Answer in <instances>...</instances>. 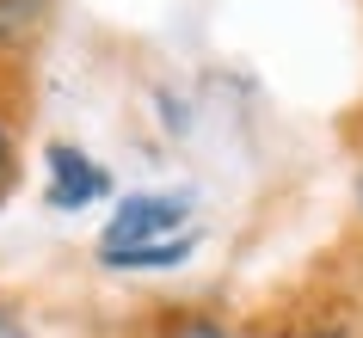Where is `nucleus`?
Listing matches in <instances>:
<instances>
[{
	"instance_id": "obj_7",
	"label": "nucleus",
	"mask_w": 363,
	"mask_h": 338,
	"mask_svg": "<svg viewBox=\"0 0 363 338\" xmlns=\"http://www.w3.org/2000/svg\"><path fill=\"white\" fill-rule=\"evenodd\" d=\"M314 338H345V332H314Z\"/></svg>"
},
{
	"instance_id": "obj_1",
	"label": "nucleus",
	"mask_w": 363,
	"mask_h": 338,
	"mask_svg": "<svg viewBox=\"0 0 363 338\" xmlns=\"http://www.w3.org/2000/svg\"><path fill=\"white\" fill-rule=\"evenodd\" d=\"M185 197H123L111 222H105V240H99V259L111 252H135V246H160L179 240V222H185Z\"/></svg>"
},
{
	"instance_id": "obj_5",
	"label": "nucleus",
	"mask_w": 363,
	"mask_h": 338,
	"mask_svg": "<svg viewBox=\"0 0 363 338\" xmlns=\"http://www.w3.org/2000/svg\"><path fill=\"white\" fill-rule=\"evenodd\" d=\"M0 338H25V326H19L13 314H6V308H0Z\"/></svg>"
},
{
	"instance_id": "obj_2",
	"label": "nucleus",
	"mask_w": 363,
	"mask_h": 338,
	"mask_svg": "<svg viewBox=\"0 0 363 338\" xmlns=\"http://www.w3.org/2000/svg\"><path fill=\"white\" fill-rule=\"evenodd\" d=\"M105 167H93L80 148H68V142H56L50 148V203L56 209H86L93 197H105Z\"/></svg>"
},
{
	"instance_id": "obj_3",
	"label": "nucleus",
	"mask_w": 363,
	"mask_h": 338,
	"mask_svg": "<svg viewBox=\"0 0 363 338\" xmlns=\"http://www.w3.org/2000/svg\"><path fill=\"white\" fill-rule=\"evenodd\" d=\"M185 259H191V234L160 240V246H135V252H111L105 264H117V271H167V264H185Z\"/></svg>"
},
{
	"instance_id": "obj_4",
	"label": "nucleus",
	"mask_w": 363,
	"mask_h": 338,
	"mask_svg": "<svg viewBox=\"0 0 363 338\" xmlns=\"http://www.w3.org/2000/svg\"><path fill=\"white\" fill-rule=\"evenodd\" d=\"M13 191V142H6V130H0V197Z\"/></svg>"
},
{
	"instance_id": "obj_8",
	"label": "nucleus",
	"mask_w": 363,
	"mask_h": 338,
	"mask_svg": "<svg viewBox=\"0 0 363 338\" xmlns=\"http://www.w3.org/2000/svg\"><path fill=\"white\" fill-rule=\"evenodd\" d=\"M357 197H363V185H357Z\"/></svg>"
},
{
	"instance_id": "obj_6",
	"label": "nucleus",
	"mask_w": 363,
	"mask_h": 338,
	"mask_svg": "<svg viewBox=\"0 0 363 338\" xmlns=\"http://www.w3.org/2000/svg\"><path fill=\"white\" fill-rule=\"evenodd\" d=\"M179 338H222V332H216V326H203V320H197V326H185V332H179Z\"/></svg>"
}]
</instances>
